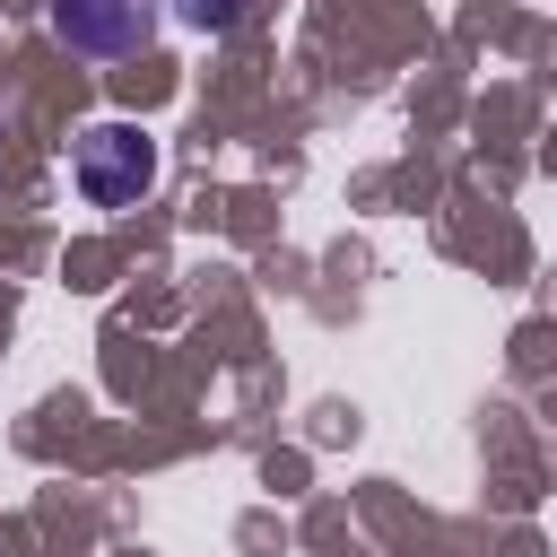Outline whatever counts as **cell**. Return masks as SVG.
I'll use <instances>...</instances> for the list:
<instances>
[{
    "label": "cell",
    "instance_id": "6da1fadb",
    "mask_svg": "<svg viewBox=\"0 0 557 557\" xmlns=\"http://www.w3.org/2000/svg\"><path fill=\"white\" fill-rule=\"evenodd\" d=\"M70 174L96 209H131L148 183H157V139L139 122H87L78 148H70Z\"/></svg>",
    "mask_w": 557,
    "mask_h": 557
},
{
    "label": "cell",
    "instance_id": "7a4b0ae2",
    "mask_svg": "<svg viewBox=\"0 0 557 557\" xmlns=\"http://www.w3.org/2000/svg\"><path fill=\"white\" fill-rule=\"evenodd\" d=\"M44 17H52V35L70 44V52H87V61H122V52H148V35H157V0H44Z\"/></svg>",
    "mask_w": 557,
    "mask_h": 557
},
{
    "label": "cell",
    "instance_id": "3957f363",
    "mask_svg": "<svg viewBox=\"0 0 557 557\" xmlns=\"http://www.w3.org/2000/svg\"><path fill=\"white\" fill-rule=\"evenodd\" d=\"M174 17L200 26V35H235V26L252 17V0H174Z\"/></svg>",
    "mask_w": 557,
    "mask_h": 557
}]
</instances>
